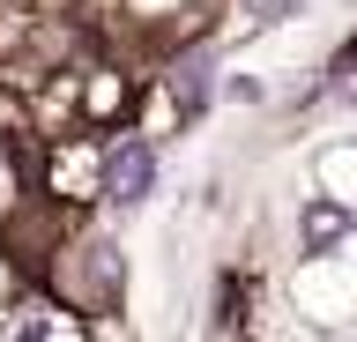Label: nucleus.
Returning a JSON list of instances; mask_svg holds the SVG:
<instances>
[{"label": "nucleus", "mask_w": 357, "mask_h": 342, "mask_svg": "<svg viewBox=\"0 0 357 342\" xmlns=\"http://www.w3.org/2000/svg\"><path fill=\"white\" fill-rule=\"evenodd\" d=\"M149 179H156V157L142 149V141H127V149L112 157V201H119V208L149 201Z\"/></svg>", "instance_id": "nucleus-1"}, {"label": "nucleus", "mask_w": 357, "mask_h": 342, "mask_svg": "<svg viewBox=\"0 0 357 342\" xmlns=\"http://www.w3.org/2000/svg\"><path fill=\"white\" fill-rule=\"evenodd\" d=\"M245 23H283V15H298V0H238Z\"/></svg>", "instance_id": "nucleus-2"}]
</instances>
